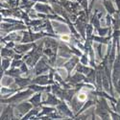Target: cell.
Returning a JSON list of instances; mask_svg holds the SVG:
<instances>
[{"mask_svg": "<svg viewBox=\"0 0 120 120\" xmlns=\"http://www.w3.org/2000/svg\"><path fill=\"white\" fill-rule=\"evenodd\" d=\"M61 101H62V100L60 99V98H58L55 94L47 92V99H46V101H45V102H43L42 104L57 107V106L60 104V102H61Z\"/></svg>", "mask_w": 120, "mask_h": 120, "instance_id": "16", "label": "cell"}, {"mask_svg": "<svg viewBox=\"0 0 120 120\" xmlns=\"http://www.w3.org/2000/svg\"><path fill=\"white\" fill-rule=\"evenodd\" d=\"M45 29H46V32L49 33V34H54V30H53V27L51 25V22H50L48 20V18H46V20H45Z\"/></svg>", "mask_w": 120, "mask_h": 120, "instance_id": "35", "label": "cell"}, {"mask_svg": "<svg viewBox=\"0 0 120 120\" xmlns=\"http://www.w3.org/2000/svg\"><path fill=\"white\" fill-rule=\"evenodd\" d=\"M65 102H66L65 100H62V101L60 102V104L57 106V111L64 116L70 117V118H75V115H73L72 112L70 111V109L68 108V106H67V104Z\"/></svg>", "mask_w": 120, "mask_h": 120, "instance_id": "6", "label": "cell"}, {"mask_svg": "<svg viewBox=\"0 0 120 120\" xmlns=\"http://www.w3.org/2000/svg\"><path fill=\"white\" fill-rule=\"evenodd\" d=\"M22 74V71L20 68H17V67H12L11 69H8V70L5 71V75L7 76H10V77H14V78H16V77H19Z\"/></svg>", "mask_w": 120, "mask_h": 120, "instance_id": "23", "label": "cell"}, {"mask_svg": "<svg viewBox=\"0 0 120 120\" xmlns=\"http://www.w3.org/2000/svg\"><path fill=\"white\" fill-rule=\"evenodd\" d=\"M41 100V92H38L37 94L33 95L31 98H29V102L34 107H41L42 105Z\"/></svg>", "mask_w": 120, "mask_h": 120, "instance_id": "21", "label": "cell"}, {"mask_svg": "<svg viewBox=\"0 0 120 120\" xmlns=\"http://www.w3.org/2000/svg\"><path fill=\"white\" fill-rule=\"evenodd\" d=\"M38 112H39V107H34L31 111H29L21 119L26 120V119H30V118H34V117L38 116Z\"/></svg>", "mask_w": 120, "mask_h": 120, "instance_id": "26", "label": "cell"}, {"mask_svg": "<svg viewBox=\"0 0 120 120\" xmlns=\"http://www.w3.org/2000/svg\"><path fill=\"white\" fill-rule=\"evenodd\" d=\"M15 83L20 87L21 89L25 86H29L30 85L32 84V80L29 78H21L20 76L15 78Z\"/></svg>", "mask_w": 120, "mask_h": 120, "instance_id": "18", "label": "cell"}, {"mask_svg": "<svg viewBox=\"0 0 120 120\" xmlns=\"http://www.w3.org/2000/svg\"><path fill=\"white\" fill-rule=\"evenodd\" d=\"M90 23L94 26V28L96 29V30H98L99 28H100V17L98 16V14H97V10H96V12L94 13V15H92V17H91V19H90Z\"/></svg>", "mask_w": 120, "mask_h": 120, "instance_id": "32", "label": "cell"}, {"mask_svg": "<svg viewBox=\"0 0 120 120\" xmlns=\"http://www.w3.org/2000/svg\"><path fill=\"white\" fill-rule=\"evenodd\" d=\"M5 43H6V47H8V48H15V44L13 41H11V42H5Z\"/></svg>", "mask_w": 120, "mask_h": 120, "instance_id": "43", "label": "cell"}, {"mask_svg": "<svg viewBox=\"0 0 120 120\" xmlns=\"http://www.w3.org/2000/svg\"><path fill=\"white\" fill-rule=\"evenodd\" d=\"M78 63H79L78 56H73V57H71V59L69 60L67 63H65L64 64V67L67 70V78L70 77V73L72 72L74 67H76V65L78 64Z\"/></svg>", "mask_w": 120, "mask_h": 120, "instance_id": "9", "label": "cell"}, {"mask_svg": "<svg viewBox=\"0 0 120 120\" xmlns=\"http://www.w3.org/2000/svg\"><path fill=\"white\" fill-rule=\"evenodd\" d=\"M42 54L43 53H41V52H39L38 50V48H37V45L33 48V50L31 52H30L29 54H27L26 56H24L23 57V61L27 64V65L29 66V67H34L37 64H38V62L41 60V56H42Z\"/></svg>", "mask_w": 120, "mask_h": 120, "instance_id": "2", "label": "cell"}, {"mask_svg": "<svg viewBox=\"0 0 120 120\" xmlns=\"http://www.w3.org/2000/svg\"><path fill=\"white\" fill-rule=\"evenodd\" d=\"M112 38V37H101V36H99V37H96V36H93L92 37V41H96L98 43H103V44H109V42L111 41V38Z\"/></svg>", "mask_w": 120, "mask_h": 120, "instance_id": "27", "label": "cell"}, {"mask_svg": "<svg viewBox=\"0 0 120 120\" xmlns=\"http://www.w3.org/2000/svg\"><path fill=\"white\" fill-rule=\"evenodd\" d=\"M93 67H87L86 65L81 64V63H78V64L76 65V72H79V73H83L85 75H87L90 71L93 70Z\"/></svg>", "mask_w": 120, "mask_h": 120, "instance_id": "22", "label": "cell"}, {"mask_svg": "<svg viewBox=\"0 0 120 120\" xmlns=\"http://www.w3.org/2000/svg\"><path fill=\"white\" fill-rule=\"evenodd\" d=\"M69 104H70V106H71V109H73L74 112H78L80 109H82V107L84 105L83 101H82V100H80L77 95H75L73 97V99L71 100V102L69 103Z\"/></svg>", "mask_w": 120, "mask_h": 120, "instance_id": "17", "label": "cell"}, {"mask_svg": "<svg viewBox=\"0 0 120 120\" xmlns=\"http://www.w3.org/2000/svg\"><path fill=\"white\" fill-rule=\"evenodd\" d=\"M34 108V106L30 103V102H20L16 105H15V109H16V112H18V115L17 117H23L29 111ZM20 118V119H21Z\"/></svg>", "mask_w": 120, "mask_h": 120, "instance_id": "5", "label": "cell"}, {"mask_svg": "<svg viewBox=\"0 0 120 120\" xmlns=\"http://www.w3.org/2000/svg\"><path fill=\"white\" fill-rule=\"evenodd\" d=\"M84 82L88 84H96V68H94L92 71L86 75V79Z\"/></svg>", "mask_w": 120, "mask_h": 120, "instance_id": "24", "label": "cell"}, {"mask_svg": "<svg viewBox=\"0 0 120 120\" xmlns=\"http://www.w3.org/2000/svg\"><path fill=\"white\" fill-rule=\"evenodd\" d=\"M42 23V20L41 19H34V20H31L30 21V23L27 25L28 28H30L31 26L33 27H37V26H41V24Z\"/></svg>", "mask_w": 120, "mask_h": 120, "instance_id": "36", "label": "cell"}, {"mask_svg": "<svg viewBox=\"0 0 120 120\" xmlns=\"http://www.w3.org/2000/svg\"><path fill=\"white\" fill-rule=\"evenodd\" d=\"M80 63L81 64H85V65H87L88 64V59H87V54H83L82 55V58H81V60H80Z\"/></svg>", "mask_w": 120, "mask_h": 120, "instance_id": "38", "label": "cell"}, {"mask_svg": "<svg viewBox=\"0 0 120 120\" xmlns=\"http://www.w3.org/2000/svg\"><path fill=\"white\" fill-rule=\"evenodd\" d=\"M12 64L11 63V60H10L9 58H3L2 59V62H1V68H3L4 70H8L9 66Z\"/></svg>", "mask_w": 120, "mask_h": 120, "instance_id": "33", "label": "cell"}, {"mask_svg": "<svg viewBox=\"0 0 120 120\" xmlns=\"http://www.w3.org/2000/svg\"><path fill=\"white\" fill-rule=\"evenodd\" d=\"M96 104V101H93V100H87V101H86L85 103H84V105H83V107H82V109H80V111L77 112V114L75 115V118L78 116V115H80L82 112H84L86 109H87V108H89L90 106H93V105H95Z\"/></svg>", "mask_w": 120, "mask_h": 120, "instance_id": "30", "label": "cell"}, {"mask_svg": "<svg viewBox=\"0 0 120 120\" xmlns=\"http://www.w3.org/2000/svg\"><path fill=\"white\" fill-rule=\"evenodd\" d=\"M115 2H116V6L118 8V11H120V0H115Z\"/></svg>", "mask_w": 120, "mask_h": 120, "instance_id": "45", "label": "cell"}, {"mask_svg": "<svg viewBox=\"0 0 120 120\" xmlns=\"http://www.w3.org/2000/svg\"><path fill=\"white\" fill-rule=\"evenodd\" d=\"M34 2H42V3H48V0H32Z\"/></svg>", "mask_w": 120, "mask_h": 120, "instance_id": "44", "label": "cell"}, {"mask_svg": "<svg viewBox=\"0 0 120 120\" xmlns=\"http://www.w3.org/2000/svg\"><path fill=\"white\" fill-rule=\"evenodd\" d=\"M106 18H107V26H108V27H109V26H111V23H112V15L108 14V15H107V16H106Z\"/></svg>", "mask_w": 120, "mask_h": 120, "instance_id": "42", "label": "cell"}, {"mask_svg": "<svg viewBox=\"0 0 120 120\" xmlns=\"http://www.w3.org/2000/svg\"><path fill=\"white\" fill-rule=\"evenodd\" d=\"M95 114H97L100 118H102V119H109L111 118V114H109L108 109H102V108L97 107V106H96V109H95Z\"/></svg>", "mask_w": 120, "mask_h": 120, "instance_id": "20", "label": "cell"}, {"mask_svg": "<svg viewBox=\"0 0 120 120\" xmlns=\"http://www.w3.org/2000/svg\"><path fill=\"white\" fill-rule=\"evenodd\" d=\"M19 90H21L20 87H18L17 89H11V88H7V87H1V95H2V98H8L9 95L11 93H14V92H17Z\"/></svg>", "mask_w": 120, "mask_h": 120, "instance_id": "28", "label": "cell"}, {"mask_svg": "<svg viewBox=\"0 0 120 120\" xmlns=\"http://www.w3.org/2000/svg\"><path fill=\"white\" fill-rule=\"evenodd\" d=\"M51 69H52V67L49 65L48 62H46V58L43 57L39 60L38 64L35 65V74L38 76V75H41L45 72L50 71Z\"/></svg>", "mask_w": 120, "mask_h": 120, "instance_id": "3", "label": "cell"}, {"mask_svg": "<svg viewBox=\"0 0 120 120\" xmlns=\"http://www.w3.org/2000/svg\"><path fill=\"white\" fill-rule=\"evenodd\" d=\"M36 46L35 43H22V44H17L15 45V47L14 48V50L15 51V53L18 54H23L28 52L31 48H34Z\"/></svg>", "mask_w": 120, "mask_h": 120, "instance_id": "13", "label": "cell"}, {"mask_svg": "<svg viewBox=\"0 0 120 120\" xmlns=\"http://www.w3.org/2000/svg\"><path fill=\"white\" fill-rule=\"evenodd\" d=\"M103 5L106 8V11L108 12V14L112 15H114L116 13V11H115V9H114V7H113L111 0H103Z\"/></svg>", "mask_w": 120, "mask_h": 120, "instance_id": "25", "label": "cell"}, {"mask_svg": "<svg viewBox=\"0 0 120 120\" xmlns=\"http://www.w3.org/2000/svg\"><path fill=\"white\" fill-rule=\"evenodd\" d=\"M53 38V37H49V38H47L44 39V41H43L44 46H45L46 48L52 49L55 53L58 54V49H59L60 43L56 41V39H53V38Z\"/></svg>", "mask_w": 120, "mask_h": 120, "instance_id": "12", "label": "cell"}, {"mask_svg": "<svg viewBox=\"0 0 120 120\" xmlns=\"http://www.w3.org/2000/svg\"><path fill=\"white\" fill-rule=\"evenodd\" d=\"M28 26L23 23H5L2 22L1 23V31L5 32V33H9L11 31H16V30H24L27 29Z\"/></svg>", "mask_w": 120, "mask_h": 120, "instance_id": "4", "label": "cell"}, {"mask_svg": "<svg viewBox=\"0 0 120 120\" xmlns=\"http://www.w3.org/2000/svg\"><path fill=\"white\" fill-rule=\"evenodd\" d=\"M22 38L23 36H19L18 34H15V33H13V34H10L8 35L7 37H4V38H1V41L2 42H7V41H22Z\"/></svg>", "mask_w": 120, "mask_h": 120, "instance_id": "19", "label": "cell"}, {"mask_svg": "<svg viewBox=\"0 0 120 120\" xmlns=\"http://www.w3.org/2000/svg\"><path fill=\"white\" fill-rule=\"evenodd\" d=\"M79 91V89L75 88H64V100H65L66 102L70 103L73 97L76 95V93Z\"/></svg>", "mask_w": 120, "mask_h": 120, "instance_id": "15", "label": "cell"}, {"mask_svg": "<svg viewBox=\"0 0 120 120\" xmlns=\"http://www.w3.org/2000/svg\"><path fill=\"white\" fill-rule=\"evenodd\" d=\"M109 31H111L109 27H106V28H101V27H100V28L97 30L99 36H101V37H106V36L108 35Z\"/></svg>", "mask_w": 120, "mask_h": 120, "instance_id": "34", "label": "cell"}, {"mask_svg": "<svg viewBox=\"0 0 120 120\" xmlns=\"http://www.w3.org/2000/svg\"><path fill=\"white\" fill-rule=\"evenodd\" d=\"M35 91L31 88H27L24 91H19L16 94L13 95L12 97L8 98H1V103H6V104H12V105H16L18 103L22 102L25 99H29L30 96L33 95Z\"/></svg>", "mask_w": 120, "mask_h": 120, "instance_id": "1", "label": "cell"}, {"mask_svg": "<svg viewBox=\"0 0 120 120\" xmlns=\"http://www.w3.org/2000/svg\"><path fill=\"white\" fill-rule=\"evenodd\" d=\"M41 109H42V112H39V113L38 114L37 119H38V117H41V116H43V115H48L49 113L56 112V109H55V108H52V107H46V106H42V107H41Z\"/></svg>", "mask_w": 120, "mask_h": 120, "instance_id": "29", "label": "cell"}, {"mask_svg": "<svg viewBox=\"0 0 120 120\" xmlns=\"http://www.w3.org/2000/svg\"><path fill=\"white\" fill-rule=\"evenodd\" d=\"M86 79V75L83 74V73H79V72H76L73 76L69 77V78H66L65 81L68 82L72 86H75L76 85L80 84V83H83Z\"/></svg>", "mask_w": 120, "mask_h": 120, "instance_id": "7", "label": "cell"}, {"mask_svg": "<svg viewBox=\"0 0 120 120\" xmlns=\"http://www.w3.org/2000/svg\"><path fill=\"white\" fill-rule=\"evenodd\" d=\"M35 11L41 13V14H55L53 7L49 6L47 4H42V2H38L37 4H35L34 6Z\"/></svg>", "mask_w": 120, "mask_h": 120, "instance_id": "8", "label": "cell"}, {"mask_svg": "<svg viewBox=\"0 0 120 120\" xmlns=\"http://www.w3.org/2000/svg\"><path fill=\"white\" fill-rule=\"evenodd\" d=\"M86 25L87 23L86 22H84L80 19H77L75 21V27L77 29V31L80 33L81 37L86 41Z\"/></svg>", "mask_w": 120, "mask_h": 120, "instance_id": "14", "label": "cell"}, {"mask_svg": "<svg viewBox=\"0 0 120 120\" xmlns=\"http://www.w3.org/2000/svg\"><path fill=\"white\" fill-rule=\"evenodd\" d=\"M112 106L113 107L114 111L120 114V99L118 100V101H117L116 103H112Z\"/></svg>", "mask_w": 120, "mask_h": 120, "instance_id": "39", "label": "cell"}, {"mask_svg": "<svg viewBox=\"0 0 120 120\" xmlns=\"http://www.w3.org/2000/svg\"><path fill=\"white\" fill-rule=\"evenodd\" d=\"M72 51L71 48L66 46L65 44H60L59 45V51H58V56L62 58H71L72 57Z\"/></svg>", "mask_w": 120, "mask_h": 120, "instance_id": "10", "label": "cell"}, {"mask_svg": "<svg viewBox=\"0 0 120 120\" xmlns=\"http://www.w3.org/2000/svg\"><path fill=\"white\" fill-rule=\"evenodd\" d=\"M15 50L13 49H9L8 47H4V48H1V57L3 58H9V57H14L15 54Z\"/></svg>", "mask_w": 120, "mask_h": 120, "instance_id": "31", "label": "cell"}, {"mask_svg": "<svg viewBox=\"0 0 120 120\" xmlns=\"http://www.w3.org/2000/svg\"><path fill=\"white\" fill-rule=\"evenodd\" d=\"M24 63V61H23V60H14V61L12 62V64H11V66L12 67H20V65Z\"/></svg>", "mask_w": 120, "mask_h": 120, "instance_id": "37", "label": "cell"}, {"mask_svg": "<svg viewBox=\"0 0 120 120\" xmlns=\"http://www.w3.org/2000/svg\"><path fill=\"white\" fill-rule=\"evenodd\" d=\"M14 108L15 105L9 104L5 109L3 111V112L1 113V120H5V119H15V114H14Z\"/></svg>", "mask_w": 120, "mask_h": 120, "instance_id": "11", "label": "cell"}, {"mask_svg": "<svg viewBox=\"0 0 120 120\" xmlns=\"http://www.w3.org/2000/svg\"><path fill=\"white\" fill-rule=\"evenodd\" d=\"M109 114H111V118L112 119H118V120H120V114L118 112H113L112 109H109Z\"/></svg>", "mask_w": 120, "mask_h": 120, "instance_id": "40", "label": "cell"}, {"mask_svg": "<svg viewBox=\"0 0 120 120\" xmlns=\"http://www.w3.org/2000/svg\"><path fill=\"white\" fill-rule=\"evenodd\" d=\"M21 69V71H22V73H26V74H28L29 72H28V67H27V64L24 62L21 65H20V67H19Z\"/></svg>", "mask_w": 120, "mask_h": 120, "instance_id": "41", "label": "cell"}]
</instances>
